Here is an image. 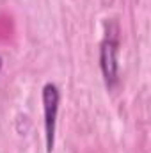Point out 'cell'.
Returning a JSON list of instances; mask_svg holds the SVG:
<instances>
[{
	"mask_svg": "<svg viewBox=\"0 0 151 153\" xmlns=\"http://www.w3.org/2000/svg\"><path fill=\"white\" fill-rule=\"evenodd\" d=\"M119 38H117V25L114 23L112 30H107V36L100 45V68L109 89H114L119 82Z\"/></svg>",
	"mask_w": 151,
	"mask_h": 153,
	"instance_id": "cell-1",
	"label": "cell"
},
{
	"mask_svg": "<svg viewBox=\"0 0 151 153\" xmlns=\"http://www.w3.org/2000/svg\"><path fill=\"white\" fill-rule=\"evenodd\" d=\"M61 93L59 87L52 82L43 85V112H44V141L46 153L53 152L55 146V128H57V114H59Z\"/></svg>",
	"mask_w": 151,
	"mask_h": 153,
	"instance_id": "cell-2",
	"label": "cell"
},
{
	"mask_svg": "<svg viewBox=\"0 0 151 153\" xmlns=\"http://www.w3.org/2000/svg\"><path fill=\"white\" fill-rule=\"evenodd\" d=\"M2 64H4V61H2V57H0V71H2Z\"/></svg>",
	"mask_w": 151,
	"mask_h": 153,
	"instance_id": "cell-3",
	"label": "cell"
}]
</instances>
